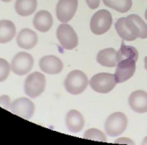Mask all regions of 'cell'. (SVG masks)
<instances>
[{
    "mask_svg": "<svg viewBox=\"0 0 147 145\" xmlns=\"http://www.w3.org/2000/svg\"><path fill=\"white\" fill-rule=\"evenodd\" d=\"M144 16H145V19L147 20V8H146V10H145V14H144Z\"/></svg>",
    "mask_w": 147,
    "mask_h": 145,
    "instance_id": "f1b7e54d",
    "label": "cell"
},
{
    "mask_svg": "<svg viewBox=\"0 0 147 145\" xmlns=\"http://www.w3.org/2000/svg\"><path fill=\"white\" fill-rule=\"evenodd\" d=\"M11 70V64H9L6 60L0 58V83L7 79Z\"/></svg>",
    "mask_w": 147,
    "mask_h": 145,
    "instance_id": "603a6c76",
    "label": "cell"
},
{
    "mask_svg": "<svg viewBox=\"0 0 147 145\" xmlns=\"http://www.w3.org/2000/svg\"><path fill=\"white\" fill-rule=\"evenodd\" d=\"M78 8V0H59L56 6V15L62 23H67L75 16Z\"/></svg>",
    "mask_w": 147,
    "mask_h": 145,
    "instance_id": "9c48e42d",
    "label": "cell"
},
{
    "mask_svg": "<svg viewBox=\"0 0 147 145\" xmlns=\"http://www.w3.org/2000/svg\"><path fill=\"white\" fill-rule=\"evenodd\" d=\"M85 139L93 140V141H98V142H107V136L105 133L96 128H90L88 129L83 135Z\"/></svg>",
    "mask_w": 147,
    "mask_h": 145,
    "instance_id": "7402d4cb",
    "label": "cell"
},
{
    "mask_svg": "<svg viewBox=\"0 0 147 145\" xmlns=\"http://www.w3.org/2000/svg\"><path fill=\"white\" fill-rule=\"evenodd\" d=\"M97 61L105 67H115L118 63L117 51L114 48H106L99 51L97 55Z\"/></svg>",
    "mask_w": 147,
    "mask_h": 145,
    "instance_id": "e0dca14e",
    "label": "cell"
},
{
    "mask_svg": "<svg viewBox=\"0 0 147 145\" xmlns=\"http://www.w3.org/2000/svg\"><path fill=\"white\" fill-rule=\"evenodd\" d=\"M46 86V78L40 72H33L25 79L24 92L30 98H36L44 93Z\"/></svg>",
    "mask_w": 147,
    "mask_h": 145,
    "instance_id": "7a4b0ae2",
    "label": "cell"
},
{
    "mask_svg": "<svg viewBox=\"0 0 147 145\" xmlns=\"http://www.w3.org/2000/svg\"><path fill=\"white\" fill-rule=\"evenodd\" d=\"M115 29H116L117 34L126 41H134L136 39V37H135L128 29L127 25L125 23V18H120L116 23H115Z\"/></svg>",
    "mask_w": 147,
    "mask_h": 145,
    "instance_id": "44dd1931",
    "label": "cell"
},
{
    "mask_svg": "<svg viewBox=\"0 0 147 145\" xmlns=\"http://www.w3.org/2000/svg\"><path fill=\"white\" fill-rule=\"evenodd\" d=\"M86 3L90 9H97L100 5V0H86Z\"/></svg>",
    "mask_w": 147,
    "mask_h": 145,
    "instance_id": "d4e9b609",
    "label": "cell"
},
{
    "mask_svg": "<svg viewBox=\"0 0 147 145\" xmlns=\"http://www.w3.org/2000/svg\"><path fill=\"white\" fill-rule=\"evenodd\" d=\"M37 7L36 0H16L15 11L20 16H29L33 14Z\"/></svg>",
    "mask_w": 147,
    "mask_h": 145,
    "instance_id": "d6986e66",
    "label": "cell"
},
{
    "mask_svg": "<svg viewBox=\"0 0 147 145\" xmlns=\"http://www.w3.org/2000/svg\"><path fill=\"white\" fill-rule=\"evenodd\" d=\"M39 67L45 73L56 75L62 71L63 63L59 58L55 55H45L40 59Z\"/></svg>",
    "mask_w": 147,
    "mask_h": 145,
    "instance_id": "7c38bea8",
    "label": "cell"
},
{
    "mask_svg": "<svg viewBox=\"0 0 147 145\" xmlns=\"http://www.w3.org/2000/svg\"><path fill=\"white\" fill-rule=\"evenodd\" d=\"M105 5H107L119 13H127L132 6V0H103Z\"/></svg>",
    "mask_w": 147,
    "mask_h": 145,
    "instance_id": "ffe728a7",
    "label": "cell"
},
{
    "mask_svg": "<svg viewBox=\"0 0 147 145\" xmlns=\"http://www.w3.org/2000/svg\"><path fill=\"white\" fill-rule=\"evenodd\" d=\"M89 84V80L84 72L82 70H73L67 76L64 85L67 93L74 95H80L84 91Z\"/></svg>",
    "mask_w": 147,
    "mask_h": 145,
    "instance_id": "6da1fadb",
    "label": "cell"
},
{
    "mask_svg": "<svg viewBox=\"0 0 147 145\" xmlns=\"http://www.w3.org/2000/svg\"><path fill=\"white\" fill-rule=\"evenodd\" d=\"M34 27L40 32H47L53 24V19L51 14L45 10H42L36 14L33 20Z\"/></svg>",
    "mask_w": 147,
    "mask_h": 145,
    "instance_id": "2e32d148",
    "label": "cell"
},
{
    "mask_svg": "<svg viewBox=\"0 0 147 145\" xmlns=\"http://www.w3.org/2000/svg\"><path fill=\"white\" fill-rule=\"evenodd\" d=\"M34 66V58L26 52H20L13 58L11 69L18 76H24L32 69Z\"/></svg>",
    "mask_w": 147,
    "mask_h": 145,
    "instance_id": "ba28073f",
    "label": "cell"
},
{
    "mask_svg": "<svg viewBox=\"0 0 147 145\" xmlns=\"http://www.w3.org/2000/svg\"><path fill=\"white\" fill-rule=\"evenodd\" d=\"M128 127V118L122 112H114L107 118L105 123V130L112 137L118 136Z\"/></svg>",
    "mask_w": 147,
    "mask_h": 145,
    "instance_id": "277c9868",
    "label": "cell"
},
{
    "mask_svg": "<svg viewBox=\"0 0 147 145\" xmlns=\"http://www.w3.org/2000/svg\"><path fill=\"white\" fill-rule=\"evenodd\" d=\"M2 2H5V3H8V2H11L12 0H1Z\"/></svg>",
    "mask_w": 147,
    "mask_h": 145,
    "instance_id": "83f0119b",
    "label": "cell"
},
{
    "mask_svg": "<svg viewBox=\"0 0 147 145\" xmlns=\"http://www.w3.org/2000/svg\"><path fill=\"white\" fill-rule=\"evenodd\" d=\"M115 143H129V144H134V142L131 141L129 138H120L115 141Z\"/></svg>",
    "mask_w": 147,
    "mask_h": 145,
    "instance_id": "484cf974",
    "label": "cell"
},
{
    "mask_svg": "<svg viewBox=\"0 0 147 145\" xmlns=\"http://www.w3.org/2000/svg\"><path fill=\"white\" fill-rule=\"evenodd\" d=\"M114 75L111 73H98L93 76L90 81V87L100 94H107L116 86Z\"/></svg>",
    "mask_w": 147,
    "mask_h": 145,
    "instance_id": "8992f818",
    "label": "cell"
},
{
    "mask_svg": "<svg viewBox=\"0 0 147 145\" xmlns=\"http://www.w3.org/2000/svg\"><path fill=\"white\" fill-rule=\"evenodd\" d=\"M144 68H145V69L147 70V56L144 58Z\"/></svg>",
    "mask_w": 147,
    "mask_h": 145,
    "instance_id": "4316f807",
    "label": "cell"
},
{
    "mask_svg": "<svg viewBox=\"0 0 147 145\" xmlns=\"http://www.w3.org/2000/svg\"><path fill=\"white\" fill-rule=\"evenodd\" d=\"M125 23L129 31L135 36L140 38H147V24L136 14H130L125 18Z\"/></svg>",
    "mask_w": 147,
    "mask_h": 145,
    "instance_id": "8fae6325",
    "label": "cell"
},
{
    "mask_svg": "<svg viewBox=\"0 0 147 145\" xmlns=\"http://www.w3.org/2000/svg\"><path fill=\"white\" fill-rule=\"evenodd\" d=\"M84 118L76 110H71L67 113L66 125L71 133H79L84 127Z\"/></svg>",
    "mask_w": 147,
    "mask_h": 145,
    "instance_id": "9a60e30c",
    "label": "cell"
},
{
    "mask_svg": "<svg viewBox=\"0 0 147 145\" xmlns=\"http://www.w3.org/2000/svg\"><path fill=\"white\" fill-rule=\"evenodd\" d=\"M136 59L133 57H124L118 59L114 78L117 83H123L131 78L136 71Z\"/></svg>",
    "mask_w": 147,
    "mask_h": 145,
    "instance_id": "5b68a950",
    "label": "cell"
},
{
    "mask_svg": "<svg viewBox=\"0 0 147 145\" xmlns=\"http://www.w3.org/2000/svg\"><path fill=\"white\" fill-rule=\"evenodd\" d=\"M57 38L61 46L66 50H72L78 45V37L69 24L62 23L57 29Z\"/></svg>",
    "mask_w": 147,
    "mask_h": 145,
    "instance_id": "52a82bcc",
    "label": "cell"
},
{
    "mask_svg": "<svg viewBox=\"0 0 147 145\" xmlns=\"http://www.w3.org/2000/svg\"><path fill=\"white\" fill-rule=\"evenodd\" d=\"M129 104L131 110L136 113L147 112V92L143 90L133 92L129 97Z\"/></svg>",
    "mask_w": 147,
    "mask_h": 145,
    "instance_id": "4fadbf2b",
    "label": "cell"
},
{
    "mask_svg": "<svg viewBox=\"0 0 147 145\" xmlns=\"http://www.w3.org/2000/svg\"><path fill=\"white\" fill-rule=\"evenodd\" d=\"M113 22L112 14L107 10H99L93 14L90 27L92 33L95 35H103L110 29Z\"/></svg>",
    "mask_w": 147,
    "mask_h": 145,
    "instance_id": "3957f363",
    "label": "cell"
},
{
    "mask_svg": "<svg viewBox=\"0 0 147 145\" xmlns=\"http://www.w3.org/2000/svg\"><path fill=\"white\" fill-rule=\"evenodd\" d=\"M10 110L20 118L30 119L35 113V104L30 99L20 97L12 102Z\"/></svg>",
    "mask_w": 147,
    "mask_h": 145,
    "instance_id": "30bf717a",
    "label": "cell"
},
{
    "mask_svg": "<svg viewBox=\"0 0 147 145\" xmlns=\"http://www.w3.org/2000/svg\"><path fill=\"white\" fill-rule=\"evenodd\" d=\"M11 99L8 95H1L0 96V107L5 110H10L11 108Z\"/></svg>",
    "mask_w": 147,
    "mask_h": 145,
    "instance_id": "cb8c5ba5",
    "label": "cell"
},
{
    "mask_svg": "<svg viewBox=\"0 0 147 145\" xmlns=\"http://www.w3.org/2000/svg\"><path fill=\"white\" fill-rule=\"evenodd\" d=\"M16 34V27L12 20H0V44L10 42Z\"/></svg>",
    "mask_w": 147,
    "mask_h": 145,
    "instance_id": "ac0fdd59",
    "label": "cell"
},
{
    "mask_svg": "<svg viewBox=\"0 0 147 145\" xmlns=\"http://www.w3.org/2000/svg\"><path fill=\"white\" fill-rule=\"evenodd\" d=\"M16 41L17 45L20 48L29 50L36 46L38 42V37L33 30L29 29H23L18 33Z\"/></svg>",
    "mask_w": 147,
    "mask_h": 145,
    "instance_id": "5bb4252c",
    "label": "cell"
}]
</instances>
